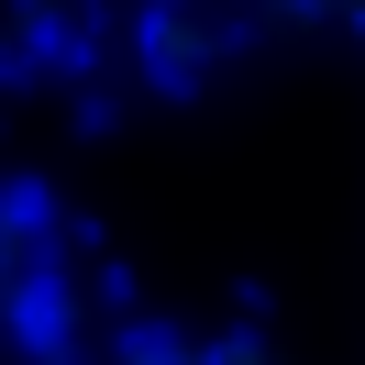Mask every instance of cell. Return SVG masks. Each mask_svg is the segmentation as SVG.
<instances>
[{
    "mask_svg": "<svg viewBox=\"0 0 365 365\" xmlns=\"http://www.w3.org/2000/svg\"><path fill=\"white\" fill-rule=\"evenodd\" d=\"M122 365H277L255 332H210V343H178V332H144V343H122Z\"/></svg>",
    "mask_w": 365,
    "mask_h": 365,
    "instance_id": "obj_1",
    "label": "cell"
},
{
    "mask_svg": "<svg viewBox=\"0 0 365 365\" xmlns=\"http://www.w3.org/2000/svg\"><path fill=\"white\" fill-rule=\"evenodd\" d=\"M34 255H45L34 200H0V310H23V299H34Z\"/></svg>",
    "mask_w": 365,
    "mask_h": 365,
    "instance_id": "obj_2",
    "label": "cell"
},
{
    "mask_svg": "<svg viewBox=\"0 0 365 365\" xmlns=\"http://www.w3.org/2000/svg\"><path fill=\"white\" fill-rule=\"evenodd\" d=\"M332 11H343V23H354V34H365V0H332Z\"/></svg>",
    "mask_w": 365,
    "mask_h": 365,
    "instance_id": "obj_3",
    "label": "cell"
}]
</instances>
